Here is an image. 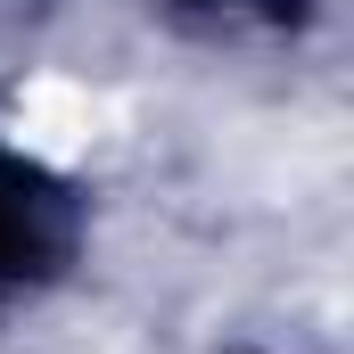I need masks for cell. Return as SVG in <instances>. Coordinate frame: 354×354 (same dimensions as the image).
I'll return each instance as SVG.
<instances>
[{
  "label": "cell",
  "mask_w": 354,
  "mask_h": 354,
  "mask_svg": "<svg viewBox=\"0 0 354 354\" xmlns=\"http://www.w3.org/2000/svg\"><path fill=\"white\" fill-rule=\"evenodd\" d=\"M83 256V198L41 157L0 140V313L58 288Z\"/></svg>",
  "instance_id": "6da1fadb"
},
{
  "label": "cell",
  "mask_w": 354,
  "mask_h": 354,
  "mask_svg": "<svg viewBox=\"0 0 354 354\" xmlns=\"http://www.w3.org/2000/svg\"><path fill=\"white\" fill-rule=\"evenodd\" d=\"M189 33H214V41H248V33H288L305 17V0H165Z\"/></svg>",
  "instance_id": "7a4b0ae2"
}]
</instances>
